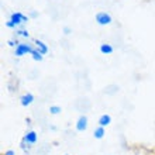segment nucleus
I'll return each instance as SVG.
<instances>
[{"instance_id":"ddd939ff","label":"nucleus","mask_w":155,"mask_h":155,"mask_svg":"<svg viewBox=\"0 0 155 155\" xmlns=\"http://www.w3.org/2000/svg\"><path fill=\"white\" fill-rule=\"evenodd\" d=\"M31 58H33V61H35V62H42L44 61V55H42L38 49H34L33 54H31Z\"/></svg>"},{"instance_id":"20e7f679","label":"nucleus","mask_w":155,"mask_h":155,"mask_svg":"<svg viewBox=\"0 0 155 155\" xmlns=\"http://www.w3.org/2000/svg\"><path fill=\"white\" fill-rule=\"evenodd\" d=\"M89 128V118L86 114H81L75 121V130L78 133H85Z\"/></svg>"},{"instance_id":"39448f33","label":"nucleus","mask_w":155,"mask_h":155,"mask_svg":"<svg viewBox=\"0 0 155 155\" xmlns=\"http://www.w3.org/2000/svg\"><path fill=\"white\" fill-rule=\"evenodd\" d=\"M21 140H23L25 144H28V145L34 147V145L38 143V133L35 130H33V128H30V130H27L24 133V135H23V138Z\"/></svg>"},{"instance_id":"a211bd4d","label":"nucleus","mask_w":155,"mask_h":155,"mask_svg":"<svg viewBox=\"0 0 155 155\" xmlns=\"http://www.w3.org/2000/svg\"><path fill=\"white\" fill-rule=\"evenodd\" d=\"M30 17H37V13H31V14H30Z\"/></svg>"},{"instance_id":"6e6552de","label":"nucleus","mask_w":155,"mask_h":155,"mask_svg":"<svg viewBox=\"0 0 155 155\" xmlns=\"http://www.w3.org/2000/svg\"><path fill=\"white\" fill-rule=\"evenodd\" d=\"M14 37H16L18 41H30L31 40V35H30L28 30L25 28V27L14 30Z\"/></svg>"},{"instance_id":"9b49d317","label":"nucleus","mask_w":155,"mask_h":155,"mask_svg":"<svg viewBox=\"0 0 155 155\" xmlns=\"http://www.w3.org/2000/svg\"><path fill=\"white\" fill-rule=\"evenodd\" d=\"M106 137V127H102V126H96L93 130V138L100 141Z\"/></svg>"},{"instance_id":"f03ea898","label":"nucleus","mask_w":155,"mask_h":155,"mask_svg":"<svg viewBox=\"0 0 155 155\" xmlns=\"http://www.w3.org/2000/svg\"><path fill=\"white\" fill-rule=\"evenodd\" d=\"M34 49H35V47H34L33 41H20L16 48L13 49V54L16 58H23L25 55H31Z\"/></svg>"},{"instance_id":"f3484780","label":"nucleus","mask_w":155,"mask_h":155,"mask_svg":"<svg viewBox=\"0 0 155 155\" xmlns=\"http://www.w3.org/2000/svg\"><path fill=\"white\" fill-rule=\"evenodd\" d=\"M62 31H64V34H65V35H69V34L72 33V28H71V27H68V25H65V27L62 28Z\"/></svg>"},{"instance_id":"f257e3e1","label":"nucleus","mask_w":155,"mask_h":155,"mask_svg":"<svg viewBox=\"0 0 155 155\" xmlns=\"http://www.w3.org/2000/svg\"><path fill=\"white\" fill-rule=\"evenodd\" d=\"M28 21H30L28 14H25V13H23V12H13L12 14L8 16V20L4 23V25H6V28L14 31V30H17V28L24 27Z\"/></svg>"},{"instance_id":"7ed1b4c3","label":"nucleus","mask_w":155,"mask_h":155,"mask_svg":"<svg viewBox=\"0 0 155 155\" xmlns=\"http://www.w3.org/2000/svg\"><path fill=\"white\" fill-rule=\"evenodd\" d=\"M94 21H96V24L100 25V27H107V25H110L113 23V17L109 12H97L94 14Z\"/></svg>"},{"instance_id":"6ab92c4d","label":"nucleus","mask_w":155,"mask_h":155,"mask_svg":"<svg viewBox=\"0 0 155 155\" xmlns=\"http://www.w3.org/2000/svg\"><path fill=\"white\" fill-rule=\"evenodd\" d=\"M64 155H71V154H64Z\"/></svg>"},{"instance_id":"0eeeda50","label":"nucleus","mask_w":155,"mask_h":155,"mask_svg":"<svg viewBox=\"0 0 155 155\" xmlns=\"http://www.w3.org/2000/svg\"><path fill=\"white\" fill-rule=\"evenodd\" d=\"M33 44H34V47H35V49H38L42 55H47V54H49V47H48V44L47 42H44L42 40H40V38H34L33 40Z\"/></svg>"},{"instance_id":"dca6fc26","label":"nucleus","mask_w":155,"mask_h":155,"mask_svg":"<svg viewBox=\"0 0 155 155\" xmlns=\"http://www.w3.org/2000/svg\"><path fill=\"white\" fill-rule=\"evenodd\" d=\"M3 155H16V150H13V148H7V150H4Z\"/></svg>"},{"instance_id":"9d476101","label":"nucleus","mask_w":155,"mask_h":155,"mask_svg":"<svg viewBox=\"0 0 155 155\" xmlns=\"http://www.w3.org/2000/svg\"><path fill=\"white\" fill-rule=\"evenodd\" d=\"M99 52L102 55H111L114 52V47L111 44H109V42H102L99 45Z\"/></svg>"},{"instance_id":"1a4fd4ad","label":"nucleus","mask_w":155,"mask_h":155,"mask_svg":"<svg viewBox=\"0 0 155 155\" xmlns=\"http://www.w3.org/2000/svg\"><path fill=\"white\" fill-rule=\"evenodd\" d=\"M113 121V118L109 113H103V114L99 116L97 118V126H102V127H109Z\"/></svg>"},{"instance_id":"f8f14e48","label":"nucleus","mask_w":155,"mask_h":155,"mask_svg":"<svg viewBox=\"0 0 155 155\" xmlns=\"http://www.w3.org/2000/svg\"><path fill=\"white\" fill-rule=\"evenodd\" d=\"M48 111L51 116H58L62 113V107L59 106V104H51V106L48 107Z\"/></svg>"},{"instance_id":"4468645a","label":"nucleus","mask_w":155,"mask_h":155,"mask_svg":"<svg viewBox=\"0 0 155 155\" xmlns=\"http://www.w3.org/2000/svg\"><path fill=\"white\" fill-rule=\"evenodd\" d=\"M31 148H33V147H31V145H28V144H25L23 140L20 141V150L24 152V154L30 155V152H31Z\"/></svg>"},{"instance_id":"2eb2a0df","label":"nucleus","mask_w":155,"mask_h":155,"mask_svg":"<svg viewBox=\"0 0 155 155\" xmlns=\"http://www.w3.org/2000/svg\"><path fill=\"white\" fill-rule=\"evenodd\" d=\"M18 42H20V41L17 40L16 37H13V38H10V40H7V45H8V47H12L13 49L16 48V47H17V44H18Z\"/></svg>"},{"instance_id":"423d86ee","label":"nucleus","mask_w":155,"mask_h":155,"mask_svg":"<svg viewBox=\"0 0 155 155\" xmlns=\"http://www.w3.org/2000/svg\"><path fill=\"white\" fill-rule=\"evenodd\" d=\"M18 102H20V106L23 107H30L35 102V96H34L31 92H25L18 97Z\"/></svg>"}]
</instances>
